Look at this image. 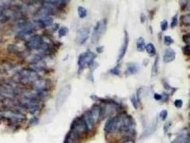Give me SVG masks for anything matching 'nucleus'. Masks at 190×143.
Listing matches in <instances>:
<instances>
[{"mask_svg": "<svg viewBox=\"0 0 190 143\" xmlns=\"http://www.w3.org/2000/svg\"><path fill=\"white\" fill-rule=\"evenodd\" d=\"M43 42V39L42 38L41 36L39 35H35L32 38H30L27 43H26V47L27 49L30 50L33 49H39L40 46Z\"/></svg>", "mask_w": 190, "mask_h": 143, "instance_id": "20e7f679", "label": "nucleus"}, {"mask_svg": "<svg viewBox=\"0 0 190 143\" xmlns=\"http://www.w3.org/2000/svg\"><path fill=\"white\" fill-rule=\"evenodd\" d=\"M32 29H22L16 35V38L18 39H25L32 34Z\"/></svg>", "mask_w": 190, "mask_h": 143, "instance_id": "f8f14e48", "label": "nucleus"}, {"mask_svg": "<svg viewBox=\"0 0 190 143\" xmlns=\"http://www.w3.org/2000/svg\"><path fill=\"white\" fill-rule=\"evenodd\" d=\"M2 14H3V9L2 7H0V17L2 15Z\"/></svg>", "mask_w": 190, "mask_h": 143, "instance_id": "72a5a7b5", "label": "nucleus"}, {"mask_svg": "<svg viewBox=\"0 0 190 143\" xmlns=\"http://www.w3.org/2000/svg\"><path fill=\"white\" fill-rule=\"evenodd\" d=\"M106 29H107V20L106 19H102V20L98 22L93 29L92 35V42L93 44L98 42L102 36L105 33Z\"/></svg>", "mask_w": 190, "mask_h": 143, "instance_id": "f257e3e1", "label": "nucleus"}, {"mask_svg": "<svg viewBox=\"0 0 190 143\" xmlns=\"http://www.w3.org/2000/svg\"><path fill=\"white\" fill-rule=\"evenodd\" d=\"M183 51L186 55H190V45H187L185 47H184Z\"/></svg>", "mask_w": 190, "mask_h": 143, "instance_id": "bb28decb", "label": "nucleus"}, {"mask_svg": "<svg viewBox=\"0 0 190 143\" xmlns=\"http://www.w3.org/2000/svg\"><path fill=\"white\" fill-rule=\"evenodd\" d=\"M159 56H157L156 61L155 62V64H154L153 68H152V74L153 75H157L158 72V68H159Z\"/></svg>", "mask_w": 190, "mask_h": 143, "instance_id": "412c9836", "label": "nucleus"}, {"mask_svg": "<svg viewBox=\"0 0 190 143\" xmlns=\"http://www.w3.org/2000/svg\"><path fill=\"white\" fill-rule=\"evenodd\" d=\"M137 71H138V67L135 63H129V64H128L127 71H126L128 75L135 74V73L137 72Z\"/></svg>", "mask_w": 190, "mask_h": 143, "instance_id": "ddd939ff", "label": "nucleus"}, {"mask_svg": "<svg viewBox=\"0 0 190 143\" xmlns=\"http://www.w3.org/2000/svg\"><path fill=\"white\" fill-rule=\"evenodd\" d=\"M128 45H129V35L127 31H125V36H124V43L119 50V56H118V62L121 61L125 57L126 52H127Z\"/></svg>", "mask_w": 190, "mask_h": 143, "instance_id": "1a4fd4ad", "label": "nucleus"}, {"mask_svg": "<svg viewBox=\"0 0 190 143\" xmlns=\"http://www.w3.org/2000/svg\"><path fill=\"white\" fill-rule=\"evenodd\" d=\"M2 42V37L1 36H0V44H1Z\"/></svg>", "mask_w": 190, "mask_h": 143, "instance_id": "c9c22d12", "label": "nucleus"}, {"mask_svg": "<svg viewBox=\"0 0 190 143\" xmlns=\"http://www.w3.org/2000/svg\"><path fill=\"white\" fill-rule=\"evenodd\" d=\"M183 40L185 42L187 45L190 44V34H187V35L183 36Z\"/></svg>", "mask_w": 190, "mask_h": 143, "instance_id": "c85d7f7f", "label": "nucleus"}, {"mask_svg": "<svg viewBox=\"0 0 190 143\" xmlns=\"http://www.w3.org/2000/svg\"><path fill=\"white\" fill-rule=\"evenodd\" d=\"M78 15H79V17L81 18V19H83V18L86 17L87 15V9H85V7L80 6V7H78Z\"/></svg>", "mask_w": 190, "mask_h": 143, "instance_id": "f3484780", "label": "nucleus"}, {"mask_svg": "<svg viewBox=\"0 0 190 143\" xmlns=\"http://www.w3.org/2000/svg\"><path fill=\"white\" fill-rule=\"evenodd\" d=\"M68 32H69V29H68L67 27H60L59 29V32H58V33H59V37H65V36H66V35H67Z\"/></svg>", "mask_w": 190, "mask_h": 143, "instance_id": "6ab92c4d", "label": "nucleus"}, {"mask_svg": "<svg viewBox=\"0 0 190 143\" xmlns=\"http://www.w3.org/2000/svg\"><path fill=\"white\" fill-rule=\"evenodd\" d=\"M175 105L177 108H181L183 105V102L182 100H176L175 101Z\"/></svg>", "mask_w": 190, "mask_h": 143, "instance_id": "cd10ccee", "label": "nucleus"}, {"mask_svg": "<svg viewBox=\"0 0 190 143\" xmlns=\"http://www.w3.org/2000/svg\"><path fill=\"white\" fill-rule=\"evenodd\" d=\"M104 47H97V52L99 53H102L103 52V50H104Z\"/></svg>", "mask_w": 190, "mask_h": 143, "instance_id": "2f4dec72", "label": "nucleus"}, {"mask_svg": "<svg viewBox=\"0 0 190 143\" xmlns=\"http://www.w3.org/2000/svg\"><path fill=\"white\" fill-rule=\"evenodd\" d=\"M133 121L130 117L126 116L122 119L121 122V126H120V130L124 132H129L132 130Z\"/></svg>", "mask_w": 190, "mask_h": 143, "instance_id": "6e6552de", "label": "nucleus"}, {"mask_svg": "<svg viewBox=\"0 0 190 143\" xmlns=\"http://www.w3.org/2000/svg\"><path fill=\"white\" fill-rule=\"evenodd\" d=\"M89 37V29L87 27L79 29L77 32L76 42L78 45H83L85 44Z\"/></svg>", "mask_w": 190, "mask_h": 143, "instance_id": "423d86ee", "label": "nucleus"}, {"mask_svg": "<svg viewBox=\"0 0 190 143\" xmlns=\"http://www.w3.org/2000/svg\"><path fill=\"white\" fill-rule=\"evenodd\" d=\"M20 79L22 81H26V82H30V81H34L37 78V75L34 71L27 70V69H24L19 73Z\"/></svg>", "mask_w": 190, "mask_h": 143, "instance_id": "0eeeda50", "label": "nucleus"}, {"mask_svg": "<svg viewBox=\"0 0 190 143\" xmlns=\"http://www.w3.org/2000/svg\"><path fill=\"white\" fill-rule=\"evenodd\" d=\"M137 50L139 52H143L146 48L145 41L143 37H139L137 41Z\"/></svg>", "mask_w": 190, "mask_h": 143, "instance_id": "4468645a", "label": "nucleus"}, {"mask_svg": "<svg viewBox=\"0 0 190 143\" xmlns=\"http://www.w3.org/2000/svg\"><path fill=\"white\" fill-rule=\"evenodd\" d=\"M176 57V52L173 49L169 48L166 49L165 55H164V61L165 62H170L175 60Z\"/></svg>", "mask_w": 190, "mask_h": 143, "instance_id": "9b49d317", "label": "nucleus"}, {"mask_svg": "<svg viewBox=\"0 0 190 143\" xmlns=\"http://www.w3.org/2000/svg\"><path fill=\"white\" fill-rule=\"evenodd\" d=\"M168 27V22L167 20H163L161 22V29L162 31H166L167 30Z\"/></svg>", "mask_w": 190, "mask_h": 143, "instance_id": "a878e982", "label": "nucleus"}, {"mask_svg": "<svg viewBox=\"0 0 190 143\" xmlns=\"http://www.w3.org/2000/svg\"><path fill=\"white\" fill-rule=\"evenodd\" d=\"M119 67H115V68H113L112 69H111L110 70V72L112 73V74L114 75H119Z\"/></svg>", "mask_w": 190, "mask_h": 143, "instance_id": "c756f323", "label": "nucleus"}, {"mask_svg": "<svg viewBox=\"0 0 190 143\" xmlns=\"http://www.w3.org/2000/svg\"><path fill=\"white\" fill-rule=\"evenodd\" d=\"M187 9L190 10V2H189V3H187Z\"/></svg>", "mask_w": 190, "mask_h": 143, "instance_id": "f704fd0d", "label": "nucleus"}, {"mask_svg": "<svg viewBox=\"0 0 190 143\" xmlns=\"http://www.w3.org/2000/svg\"><path fill=\"white\" fill-rule=\"evenodd\" d=\"M96 57V55L92 52L87 51L79 55V60H78V65L79 69H83L85 65H89L94 62V59Z\"/></svg>", "mask_w": 190, "mask_h": 143, "instance_id": "f03ea898", "label": "nucleus"}, {"mask_svg": "<svg viewBox=\"0 0 190 143\" xmlns=\"http://www.w3.org/2000/svg\"><path fill=\"white\" fill-rule=\"evenodd\" d=\"M131 102H132V105H133V107H135V109H137L138 103H137V98H136V97H135V95H133L132 96V97H131Z\"/></svg>", "mask_w": 190, "mask_h": 143, "instance_id": "393cba45", "label": "nucleus"}, {"mask_svg": "<svg viewBox=\"0 0 190 143\" xmlns=\"http://www.w3.org/2000/svg\"><path fill=\"white\" fill-rule=\"evenodd\" d=\"M173 42H174V40L172 39V38L171 37V36H169V35L165 36V45H171L172 43H173Z\"/></svg>", "mask_w": 190, "mask_h": 143, "instance_id": "b1692460", "label": "nucleus"}, {"mask_svg": "<svg viewBox=\"0 0 190 143\" xmlns=\"http://www.w3.org/2000/svg\"><path fill=\"white\" fill-rule=\"evenodd\" d=\"M154 97H155V99L156 100L159 101V100H161L162 99V95L158 94V93H155V95H154Z\"/></svg>", "mask_w": 190, "mask_h": 143, "instance_id": "7c9ffc66", "label": "nucleus"}, {"mask_svg": "<svg viewBox=\"0 0 190 143\" xmlns=\"http://www.w3.org/2000/svg\"><path fill=\"white\" fill-rule=\"evenodd\" d=\"M89 112L90 115H91L92 118L94 121V123L95 124L100 118V115H101L102 113V108L99 106H98V105H95L91 109V110L89 111Z\"/></svg>", "mask_w": 190, "mask_h": 143, "instance_id": "9d476101", "label": "nucleus"}, {"mask_svg": "<svg viewBox=\"0 0 190 143\" xmlns=\"http://www.w3.org/2000/svg\"><path fill=\"white\" fill-rule=\"evenodd\" d=\"M171 143H190V140L187 136L181 135L176 138Z\"/></svg>", "mask_w": 190, "mask_h": 143, "instance_id": "dca6fc26", "label": "nucleus"}, {"mask_svg": "<svg viewBox=\"0 0 190 143\" xmlns=\"http://www.w3.org/2000/svg\"><path fill=\"white\" fill-rule=\"evenodd\" d=\"M120 119L118 117H113L109 118L106 122L105 126V130L108 133L114 132L117 130L120 123Z\"/></svg>", "mask_w": 190, "mask_h": 143, "instance_id": "39448f33", "label": "nucleus"}, {"mask_svg": "<svg viewBox=\"0 0 190 143\" xmlns=\"http://www.w3.org/2000/svg\"><path fill=\"white\" fill-rule=\"evenodd\" d=\"M181 19L184 25L186 26H190V14L182 16Z\"/></svg>", "mask_w": 190, "mask_h": 143, "instance_id": "a211bd4d", "label": "nucleus"}, {"mask_svg": "<svg viewBox=\"0 0 190 143\" xmlns=\"http://www.w3.org/2000/svg\"><path fill=\"white\" fill-rule=\"evenodd\" d=\"M178 24V17L177 15H176L172 17V23H171V26H172V28H175L176 26Z\"/></svg>", "mask_w": 190, "mask_h": 143, "instance_id": "5701e85b", "label": "nucleus"}, {"mask_svg": "<svg viewBox=\"0 0 190 143\" xmlns=\"http://www.w3.org/2000/svg\"><path fill=\"white\" fill-rule=\"evenodd\" d=\"M123 143H134V141L132 140H129L125 141V142H124Z\"/></svg>", "mask_w": 190, "mask_h": 143, "instance_id": "473e14b6", "label": "nucleus"}, {"mask_svg": "<svg viewBox=\"0 0 190 143\" xmlns=\"http://www.w3.org/2000/svg\"><path fill=\"white\" fill-rule=\"evenodd\" d=\"M70 92H71V87L69 85H66L60 89L56 98V107L57 108H60L64 105L67 97H69Z\"/></svg>", "mask_w": 190, "mask_h": 143, "instance_id": "7ed1b4c3", "label": "nucleus"}, {"mask_svg": "<svg viewBox=\"0 0 190 143\" xmlns=\"http://www.w3.org/2000/svg\"><path fill=\"white\" fill-rule=\"evenodd\" d=\"M8 51L11 53H17L19 51V47L15 44H11V45H8Z\"/></svg>", "mask_w": 190, "mask_h": 143, "instance_id": "aec40b11", "label": "nucleus"}, {"mask_svg": "<svg viewBox=\"0 0 190 143\" xmlns=\"http://www.w3.org/2000/svg\"><path fill=\"white\" fill-rule=\"evenodd\" d=\"M167 115H168V112H167V110H162L159 113V117H160V118H161V120H165L166 118H167Z\"/></svg>", "mask_w": 190, "mask_h": 143, "instance_id": "4be33fe9", "label": "nucleus"}, {"mask_svg": "<svg viewBox=\"0 0 190 143\" xmlns=\"http://www.w3.org/2000/svg\"><path fill=\"white\" fill-rule=\"evenodd\" d=\"M189 118H190V114H189Z\"/></svg>", "mask_w": 190, "mask_h": 143, "instance_id": "e433bc0d", "label": "nucleus"}, {"mask_svg": "<svg viewBox=\"0 0 190 143\" xmlns=\"http://www.w3.org/2000/svg\"><path fill=\"white\" fill-rule=\"evenodd\" d=\"M145 49H146V51L147 52V53L152 57L155 56V55H156V52H156L155 47L154 46V45L152 43L148 44L147 46H146Z\"/></svg>", "mask_w": 190, "mask_h": 143, "instance_id": "2eb2a0df", "label": "nucleus"}]
</instances>
